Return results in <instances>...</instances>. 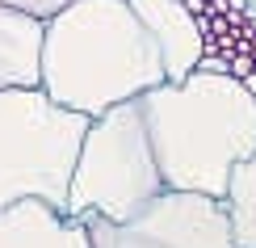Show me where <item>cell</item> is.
<instances>
[{
    "label": "cell",
    "instance_id": "30bf717a",
    "mask_svg": "<svg viewBox=\"0 0 256 248\" xmlns=\"http://www.w3.org/2000/svg\"><path fill=\"white\" fill-rule=\"evenodd\" d=\"M0 5H8V9H21V13H34L46 21L50 13H59L63 5H72V0H0Z\"/></svg>",
    "mask_w": 256,
    "mask_h": 248
},
{
    "label": "cell",
    "instance_id": "9c48e42d",
    "mask_svg": "<svg viewBox=\"0 0 256 248\" xmlns=\"http://www.w3.org/2000/svg\"><path fill=\"white\" fill-rule=\"evenodd\" d=\"M222 206H227V223H231L236 244L240 248H256V152L231 168Z\"/></svg>",
    "mask_w": 256,
    "mask_h": 248
},
{
    "label": "cell",
    "instance_id": "8fae6325",
    "mask_svg": "<svg viewBox=\"0 0 256 248\" xmlns=\"http://www.w3.org/2000/svg\"><path fill=\"white\" fill-rule=\"evenodd\" d=\"M240 84H244V89H248V93H252V97H256V68H252V72H248V76H240Z\"/></svg>",
    "mask_w": 256,
    "mask_h": 248
},
{
    "label": "cell",
    "instance_id": "3957f363",
    "mask_svg": "<svg viewBox=\"0 0 256 248\" xmlns=\"http://www.w3.org/2000/svg\"><path fill=\"white\" fill-rule=\"evenodd\" d=\"M84 131L88 118L42 89H0V214L17 202L63 214Z\"/></svg>",
    "mask_w": 256,
    "mask_h": 248
},
{
    "label": "cell",
    "instance_id": "8992f818",
    "mask_svg": "<svg viewBox=\"0 0 256 248\" xmlns=\"http://www.w3.org/2000/svg\"><path fill=\"white\" fill-rule=\"evenodd\" d=\"M134 9V17L147 26L160 63H164V80L176 84L198 68V59L206 55V30L202 21L185 9V0H126Z\"/></svg>",
    "mask_w": 256,
    "mask_h": 248
},
{
    "label": "cell",
    "instance_id": "5b68a950",
    "mask_svg": "<svg viewBox=\"0 0 256 248\" xmlns=\"http://www.w3.org/2000/svg\"><path fill=\"white\" fill-rule=\"evenodd\" d=\"M88 248H240L227 223V206L206 193L164 189L122 223L84 219Z\"/></svg>",
    "mask_w": 256,
    "mask_h": 248
},
{
    "label": "cell",
    "instance_id": "6da1fadb",
    "mask_svg": "<svg viewBox=\"0 0 256 248\" xmlns=\"http://www.w3.org/2000/svg\"><path fill=\"white\" fill-rule=\"evenodd\" d=\"M164 84V63L126 0H72L46 17L38 89L63 110L97 118Z\"/></svg>",
    "mask_w": 256,
    "mask_h": 248
},
{
    "label": "cell",
    "instance_id": "52a82bcc",
    "mask_svg": "<svg viewBox=\"0 0 256 248\" xmlns=\"http://www.w3.org/2000/svg\"><path fill=\"white\" fill-rule=\"evenodd\" d=\"M0 248H88V227L42 202H17L0 214Z\"/></svg>",
    "mask_w": 256,
    "mask_h": 248
},
{
    "label": "cell",
    "instance_id": "ba28073f",
    "mask_svg": "<svg viewBox=\"0 0 256 248\" xmlns=\"http://www.w3.org/2000/svg\"><path fill=\"white\" fill-rule=\"evenodd\" d=\"M42 30H46L42 17L0 5V89H38Z\"/></svg>",
    "mask_w": 256,
    "mask_h": 248
},
{
    "label": "cell",
    "instance_id": "7a4b0ae2",
    "mask_svg": "<svg viewBox=\"0 0 256 248\" xmlns=\"http://www.w3.org/2000/svg\"><path fill=\"white\" fill-rule=\"evenodd\" d=\"M147 139L164 189L227 193V177L256 152V97L227 72L194 68L176 84H156L138 97Z\"/></svg>",
    "mask_w": 256,
    "mask_h": 248
},
{
    "label": "cell",
    "instance_id": "277c9868",
    "mask_svg": "<svg viewBox=\"0 0 256 248\" xmlns=\"http://www.w3.org/2000/svg\"><path fill=\"white\" fill-rule=\"evenodd\" d=\"M160 193H164V177H160L138 101H122L114 110L88 118L63 214L80 223L84 219L122 223Z\"/></svg>",
    "mask_w": 256,
    "mask_h": 248
}]
</instances>
